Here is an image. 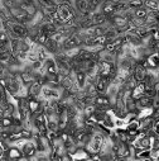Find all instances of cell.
Listing matches in <instances>:
<instances>
[{"instance_id":"1","label":"cell","mask_w":159,"mask_h":161,"mask_svg":"<svg viewBox=\"0 0 159 161\" xmlns=\"http://www.w3.org/2000/svg\"><path fill=\"white\" fill-rule=\"evenodd\" d=\"M146 69L140 64V62H136L135 64V66H134V69H133V77L135 79V81L136 83H141V81H144L145 80V76H146Z\"/></svg>"},{"instance_id":"2","label":"cell","mask_w":159,"mask_h":161,"mask_svg":"<svg viewBox=\"0 0 159 161\" xmlns=\"http://www.w3.org/2000/svg\"><path fill=\"white\" fill-rule=\"evenodd\" d=\"M22 153L25 157H34L37 153V147L34 142H25L22 147Z\"/></svg>"},{"instance_id":"3","label":"cell","mask_w":159,"mask_h":161,"mask_svg":"<svg viewBox=\"0 0 159 161\" xmlns=\"http://www.w3.org/2000/svg\"><path fill=\"white\" fill-rule=\"evenodd\" d=\"M153 99H154V98L143 94V95L136 100V108H138V110L141 109V108H145V107H153Z\"/></svg>"},{"instance_id":"4","label":"cell","mask_w":159,"mask_h":161,"mask_svg":"<svg viewBox=\"0 0 159 161\" xmlns=\"http://www.w3.org/2000/svg\"><path fill=\"white\" fill-rule=\"evenodd\" d=\"M12 31H13V33H14L17 37H19V38H23V37H25V36L28 34L27 28H25L22 23H13V24H12Z\"/></svg>"},{"instance_id":"5","label":"cell","mask_w":159,"mask_h":161,"mask_svg":"<svg viewBox=\"0 0 159 161\" xmlns=\"http://www.w3.org/2000/svg\"><path fill=\"white\" fill-rule=\"evenodd\" d=\"M143 4L149 12L159 10V0H143Z\"/></svg>"},{"instance_id":"6","label":"cell","mask_w":159,"mask_h":161,"mask_svg":"<svg viewBox=\"0 0 159 161\" xmlns=\"http://www.w3.org/2000/svg\"><path fill=\"white\" fill-rule=\"evenodd\" d=\"M154 108L153 107H145V108H141L138 110V119H141V118H146V117H153L154 114Z\"/></svg>"},{"instance_id":"7","label":"cell","mask_w":159,"mask_h":161,"mask_svg":"<svg viewBox=\"0 0 159 161\" xmlns=\"http://www.w3.org/2000/svg\"><path fill=\"white\" fill-rule=\"evenodd\" d=\"M148 15V9L145 7H141V8H138L134 10V17L135 18H139V19H145Z\"/></svg>"},{"instance_id":"8","label":"cell","mask_w":159,"mask_h":161,"mask_svg":"<svg viewBox=\"0 0 159 161\" xmlns=\"http://www.w3.org/2000/svg\"><path fill=\"white\" fill-rule=\"evenodd\" d=\"M150 160H159V147L158 146L150 148Z\"/></svg>"},{"instance_id":"9","label":"cell","mask_w":159,"mask_h":161,"mask_svg":"<svg viewBox=\"0 0 159 161\" xmlns=\"http://www.w3.org/2000/svg\"><path fill=\"white\" fill-rule=\"evenodd\" d=\"M20 156H22V152L19 150H17V148H13V150L9 151V157L10 158H19Z\"/></svg>"},{"instance_id":"10","label":"cell","mask_w":159,"mask_h":161,"mask_svg":"<svg viewBox=\"0 0 159 161\" xmlns=\"http://www.w3.org/2000/svg\"><path fill=\"white\" fill-rule=\"evenodd\" d=\"M0 42L4 43V45L8 43V36L5 32H0Z\"/></svg>"},{"instance_id":"11","label":"cell","mask_w":159,"mask_h":161,"mask_svg":"<svg viewBox=\"0 0 159 161\" xmlns=\"http://www.w3.org/2000/svg\"><path fill=\"white\" fill-rule=\"evenodd\" d=\"M151 130L154 131V133H155L156 136H159V120H154L153 128H151Z\"/></svg>"},{"instance_id":"12","label":"cell","mask_w":159,"mask_h":161,"mask_svg":"<svg viewBox=\"0 0 159 161\" xmlns=\"http://www.w3.org/2000/svg\"><path fill=\"white\" fill-rule=\"evenodd\" d=\"M2 25H3V24H2V20H0V28H2Z\"/></svg>"}]
</instances>
